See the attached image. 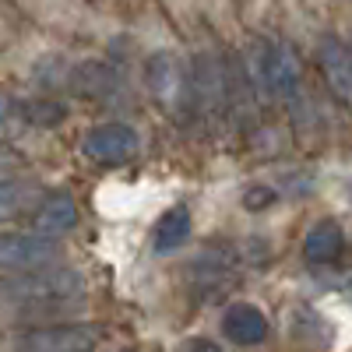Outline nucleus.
Returning a JSON list of instances; mask_svg holds the SVG:
<instances>
[{
	"label": "nucleus",
	"instance_id": "nucleus-1",
	"mask_svg": "<svg viewBox=\"0 0 352 352\" xmlns=\"http://www.w3.org/2000/svg\"><path fill=\"white\" fill-rule=\"evenodd\" d=\"M85 296V282L71 268H32V272H11L0 278V310L21 314V317H43L78 307Z\"/></svg>",
	"mask_w": 352,
	"mask_h": 352
},
{
	"label": "nucleus",
	"instance_id": "nucleus-2",
	"mask_svg": "<svg viewBox=\"0 0 352 352\" xmlns=\"http://www.w3.org/2000/svg\"><path fill=\"white\" fill-rule=\"evenodd\" d=\"M99 342L96 324H43L25 331L14 352H92Z\"/></svg>",
	"mask_w": 352,
	"mask_h": 352
},
{
	"label": "nucleus",
	"instance_id": "nucleus-3",
	"mask_svg": "<svg viewBox=\"0 0 352 352\" xmlns=\"http://www.w3.org/2000/svg\"><path fill=\"white\" fill-rule=\"evenodd\" d=\"M56 261V243L36 232H0V272H32Z\"/></svg>",
	"mask_w": 352,
	"mask_h": 352
},
{
	"label": "nucleus",
	"instance_id": "nucleus-4",
	"mask_svg": "<svg viewBox=\"0 0 352 352\" xmlns=\"http://www.w3.org/2000/svg\"><path fill=\"white\" fill-rule=\"evenodd\" d=\"M257 78L278 99H292L300 92V64H296V56H292L285 46L264 43L257 50Z\"/></svg>",
	"mask_w": 352,
	"mask_h": 352
},
{
	"label": "nucleus",
	"instance_id": "nucleus-5",
	"mask_svg": "<svg viewBox=\"0 0 352 352\" xmlns=\"http://www.w3.org/2000/svg\"><path fill=\"white\" fill-rule=\"evenodd\" d=\"M85 155L102 166H120L138 155V134L127 124H99L85 134Z\"/></svg>",
	"mask_w": 352,
	"mask_h": 352
},
{
	"label": "nucleus",
	"instance_id": "nucleus-6",
	"mask_svg": "<svg viewBox=\"0 0 352 352\" xmlns=\"http://www.w3.org/2000/svg\"><path fill=\"white\" fill-rule=\"evenodd\" d=\"M320 71H324V81L335 92V99L342 106H349L352 99V60H349V50L342 39L324 36L320 39Z\"/></svg>",
	"mask_w": 352,
	"mask_h": 352
},
{
	"label": "nucleus",
	"instance_id": "nucleus-7",
	"mask_svg": "<svg viewBox=\"0 0 352 352\" xmlns=\"http://www.w3.org/2000/svg\"><path fill=\"white\" fill-rule=\"evenodd\" d=\"M78 222V204L71 194H50L39 201V208L32 215V226H36V236H46V240H56L64 236V232H71Z\"/></svg>",
	"mask_w": 352,
	"mask_h": 352
},
{
	"label": "nucleus",
	"instance_id": "nucleus-8",
	"mask_svg": "<svg viewBox=\"0 0 352 352\" xmlns=\"http://www.w3.org/2000/svg\"><path fill=\"white\" fill-rule=\"evenodd\" d=\"M222 331H226L229 342H236V345H257V342L268 338V317H264L257 307H250V303H236V307L226 310Z\"/></svg>",
	"mask_w": 352,
	"mask_h": 352
},
{
	"label": "nucleus",
	"instance_id": "nucleus-9",
	"mask_svg": "<svg viewBox=\"0 0 352 352\" xmlns=\"http://www.w3.org/2000/svg\"><path fill=\"white\" fill-rule=\"evenodd\" d=\"M303 254H307L310 264H335L345 254V232H342V226L335 219L317 222L307 232V240H303Z\"/></svg>",
	"mask_w": 352,
	"mask_h": 352
},
{
	"label": "nucleus",
	"instance_id": "nucleus-10",
	"mask_svg": "<svg viewBox=\"0 0 352 352\" xmlns=\"http://www.w3.org/2000/svg\"><path fill=\"white\" fill-rule=\"evenodd\" d=\"M190 236V212L184 208V204H176V208H169L159 226H155V236H152V247L159 254H169L176 247H184V240Z\"/></svg>",
	"mask_w": 352,
	"mask_h": 352
},
{
	"label": "nucleus",
	"instance_id": "nucleus-11",
	"mask_svg": "<svg viewBox=\"0 0 352 352\" xmlns=\"http://www.w3.org/2000/svg\"><path fill=\"white\" fill-rule=\"evenodd\" d=\"M28 204H32V187L21 180H0V222L25 215Z\"/></svg>",
	"mask_w": 352,
	"mask_h": 352
},
{
	"label": "nucleus",
	"instance_id": "nucleus-12",
	"mask_svg": "<svg viewBox=\"0 0 352 352\" xmlns=\"http://www.w3.org/2000/svg\"><path fill=\"white\" fill-rule=\"evenodd\" d=\"M18 120H21V106L8 96H0V138H11Z\"/></svg>",
	"mask_w": 352,
	"mask_h": 352
},
{
	"label": "nucleus",
	"instance_id": "nucleus-13",
	"mask_svg": "<svg viewBox=\"0 0 352 352\" xmlns=\"http://www.w3.org/2000/svg\"><path fill=\"white\" fill-rule=\"evenodd\" d=\"M187 352H222L215 342H204V338H197V342H190L187 345Z\"/></svg>",
	"mask_w": 352,
	"mask_h": 352
}]
</instances>
